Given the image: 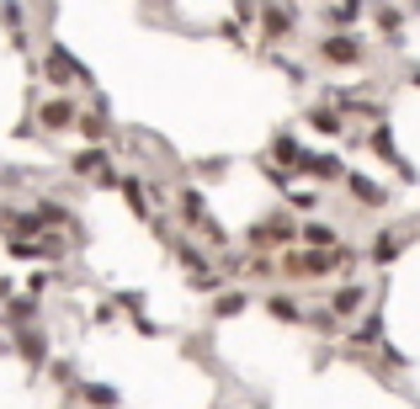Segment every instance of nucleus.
I'll return each mask as SVG.
<instances>
[{
  "label": "nucleus",
  "instance_id": "obj_1",
  "mask_svg": "<svg viewBox=\"0 0 420 409\" xmlns=\"http://www.w3.org/2000/svg\"><path fill=\"white\" fill-rule=\"evenodd\" d=\"M324 59H330V64H357L362 43H357V37H324Z\"/></svg>",
  "mask_w": 420,
  "mask_h": 409
},
{
  "label": "nucleus",
  "instance_id": "obj_2",
  "mask_svg": "<svg viewBox=\"0 0 420 409\" xmlns=\"http://www.w3.org/2000/svg\"><path fill=\"white\" fill-rule=\"evenodd\" d=\"M357 303H362V287H341L330 309H336V313H357Z\"/></svg>",
  "mask_w": 420,
  "mask_h": 409
},
{
  "label": "nucleus",
  "instance_id": "obj_3",
  "mask_svg": "<svg viewBox=\"0 0 420 409\" xmlns=\"http://www.w3.org/2000/svg\"><path fill=\"white\" fill-rule=\"evenodd\" d=\"M394 255H399V245L388 240V234H383V240H378V245H372V261H378V266H388V261H394Z\"/></svg>",
  "mask_w": 420,
  "mask_h": 409
},
{
  "label": "nucleus",
  "instance_id": "obj_4",
  "mask_svg": "<svg viewBox=\"0 0 420 409\" xmlns=\"http://www.w3.org/2000/svg\"><path fill=\"white\" fill-rule=\"evenodd\" d=\"M330 22H357V0H341L336 11H330Z\"/></svg>",
  "mask_w": 420,
  "mask_h": 409
},
{
  "label": "nucleus",
  "instance_id": "obj_5",
  "mask_svg": "<svg viewBox=\"0 0 420 409\" xmlns=\"http://www.w3.org/2000/svg\"><path fill=\"white\" fill-rule=\"evenodd\" d=\"M272 313H276V319H298V309H293V298H272Z\"/></svg>",
  "mask_w": 420,
  "mask_h": 409
}]
</instances>
